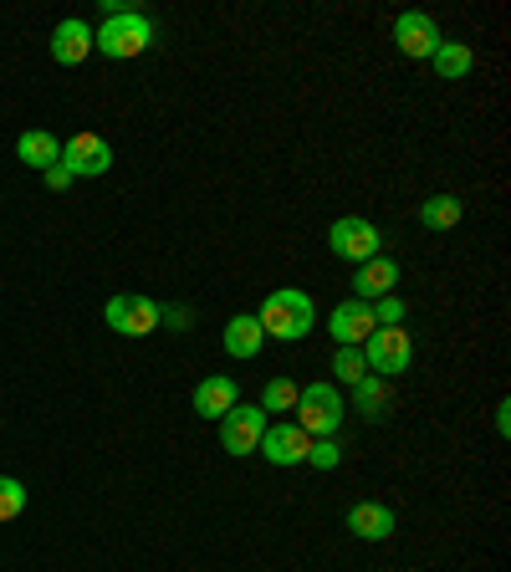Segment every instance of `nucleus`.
<instances>
[{"label": "nucleus", "mask_w": 511, "mask_h": 572, "mask_svg": "<svg viewBox=\"0 0 511 572\" xmlns=\"http://www.w3.org/2000/svg\"><path fill=\"white\" fill-rule=\"evenodd\" d=\"M46 185H52V189H67V185H72V174L62 169V164H52V169H46Z\"/></svg>", "instance_id": "obj_26"}, {"label": "nucleus", "mask_w": 511, "mask_h": 572, "mask_svg": "<svg viewBox=\"0 0 511 572\" xmlns=\"http://www.w3.org/2000/svg\"><path fill=\"white\" fill-rule=\"evenodd\" d=\"M460 215H466V205H460L456 195H435V200L419 205V226L425 230H456Z\"/></svg>", "instance_id": "obj_18"}, {"label": "nucleus", "mask_w": 511, "mask_h": 572, "mask_svg": "<svg viewBox=\"0 0 511 572\" xmlns=\"http://www.w3.org/2000/svg\"><path fill=\"white\" fill-rule=\"evenodd\" d=\"M261 343H267V333H261V322L255 318H230L226 322V353L230 358H255Z\"/></svg>", "instance_id": "obj_17"}, {"label": "nucleus", "mask_w": 511, "mask_h": 572, "mask_svg": "<svg viewBox=\"0 0 511 572\" xmlns=\"http://www.w3.org/2000/svg\"><path fill=\"white\" fill-rule=\"evenodd\" d=\"M255 450L267 455L271 466H307V450H312V435L307 429H296V425H282V419H277V425H267V435H261V445H255Z\"/></svg>", "instance_id": "obj_9"}, {"label": "nucleus", "mask_w": 511, "mask_h": 572, "mask_svg": "<svg viewBox=\"0 0 511 572\" xmlns=\"http://www.w3.org/2000/svg\"><path fill=\"white\" fill-rule=\"evenodd\" d=\"M435 72H440L445 82H456V77H466V72H471V46H460V41H440V46H435Z\"/></svg>", "instance_id": "obj_19"}, {"label": "nucleus", "mask_w": 511, "mask_h": 572, "mask_svg": "<svg viewBox=\"0 0 511 572\" xmlns=\"http://www.w3.org/2000/svg\"><path fill=\"white\" fill-rule=\"evenodd\" d=\"M327 246H333V256H343V261H353V267H364V261H374L378 256V226L374 220H358V215H348V220H337L333 236H327Z\"/></svg>", "instance_id": "obj_7"}, {"label": "nucleus", "mask_w": 511, "mask_h": 572, "mask_svg": "<svg viewBox=\"0 0 511 572\" xmlns=\"http://www.w3.org/2000/svg\"><path fill=\"white\" fill-rule=\"evenodd\" d=\"M62 169L72 174V179H97V174L113 169V148L103 134H72L67 144H62Z\"/></svg>", "instance_id": "obj_6"}, {"label": "nucleus", "mask_w": 511, "mask_h": 572, "mask_svg": "<svg viewBox=\"0 0 511 572\" xmlns=\"http://www.w3.org/2000/svg\"><path fill=\"white\" fill-rule=\"evenodd\" d=\"M312 297L307 292H271L267 302H261V312H255V322H261V333L277 337V343H302V337L312 333Z\"/></svg>", "instance_id": "obj_1"}, {"label": "nucleus", "mask_w": 511, "mask_h": 572, "mask_svg": "<svg viewBox=\"0 0 511 572\" xmlns=\"http://www.w3.org/2000/svg\"><path fill=\"white\" fill-rule=\"evenodd\" d=\"M27 511V486L15 476H0V521H15Z\"/></svg>", "instance_id": "obj_22"}, {"label": "nucleus", "mask_w": 511, "mask_h": 572, "mask_svg": "<svg viewBox=\"0 0 511 572\" xmlns=\"http://www.w3.org/2000/svg\"><path fill=\"white\" fill-rule=\"evenodd\" d=\"M261 414H282V409H296V384H286V378H271L267 388H261V404H255Z\"/></svg>", "instance_id": "obj_20"}, {"label": "nucleus", "mask_w": 511, "mask_h": 572, "mask_svg": "<svg viewBox=\"0 0 511 572\" xmlns=\"http://www.w3.org/2000/svg\"><path fill=\"white\" fill-rule=\"evenodd\" d=\"M353 399H358V409H364L368 419H378V414L389 409V399H384V384H378L374 373H368V378H358V384H353Z\"/></svg>", "instance_id": "obj_21"}, {"label": "nucleus", "mask_w": 511, "mask_h": 572, "mask_svg": "<svg viewBox=\"0 0 511 572\" xmlns=\"http://www.w3.org/2000/svg\"><path fill=\"white\" fill-rule=\"evenodd\" d=\"M159 318H164L159 306L148 302V297H138V292H123L103 306V322H108L118 337H148L154 327H159Z\"/></svg>", "instance_id": "obj_5"}, {"label": "nucleus", "mask_w": 511, "mask_h": 572, "mask_svg": "<svg viewBox=\"0 0 511 572\" xmlns=\"http://www.w3.org/2000/svg\"><path fill=\"white\" fill-rule=\"evenodd\" d=\"M236 384H230L226 373H210V378H200V388H195V414L200 419H226L230 409H236Z\"/></svg>", "instance_id": "obj_14"}, {"label": "nucleus", "mask_w": 511, "mask_h": 572, "mask_svg": "<svg viewBox=\"0 0 511 572\" xmlns=\"http://www.w3.org/2000/svg\"><path fill=\"white\" fill-rule=\"evenodd\" d=\"M333 373H337V384H358V378H368V363H364V353H358V347H337Z\"/></svg>", "instance_id": "obj_23"}, {"label": "nucleus", "mask_w": 511, "mask_h": 572, "mask_svg": "<svg viewBox=\"0 0 511 572\" xmlns=\"http://www.w3.org/2000/svg\"><path fill=\"white\" fill-rule=\"evenodd\" d=\"M87 52H93V27H87V21H77V15L56 21V31H52V62H62V67H77V62H87Z\"/></svg>", "instance_id": "obj_12"}, {"label": "nucleus", "mask_w": 511, "mask_h": 572, "mask_svg": "<svg viewBox=\"0 0 511 572\" xmlns=\"http://www.w3.org/2000/svg\"><path fill=\"white\" fill-rule=\"evenodd\" d=\"M364 363L374 378H399L415 363V337L404 333V327H374L364 343Z\"/></svg>", "instance_id": "obj_4"}, {"label": "nucleus", "mask_w": 511, "mask_h": 572, "mask_svg": "<svg viewBox=\"0 0 511 572\" xmlns=\"http://www.w3.org/2000/svg\"><path fill=\"white\" fill-rule=\"evenodd\" d=\"M337 460H343V450H337L333 439H312L307 466H317V470H337Z\"/></svg>", "instance_id": "obj_25"}, {"label": "nucleus", "mask_w": 511, "mask_h": 572, "mask_svg": "<svg viewBox=\"0 0 511 572\" xmlns=\"http://www.w3.org/2000/svg\"><path fill=\"white\" fill-rule=\"evenodd\" d=\"M394 41H399L404 56H415V62H425V56H435V46H440V27H435L430 15L419 11H404L399 21H394Z\"/></svg>", "instance_id": "obj_11"}, {"label": "nucleus", "mask_w": 511, "mask_h": 572, "mask_svg": "<svg viewBox=\"0 0 511 572\" xmlns=\"http://www.w3.org/2000/svg\"><path fill=\"white\" fill-rule=\"evenodd\" d=\"M404 312H409V306H404L399 297H378V306H374V327H404Z\"/></svg>", "instance_id": "obj_24"}, {"label": "nucleus", "mask_w": 511, "mask_h": 572, "mask_svg": "<svg viewBox=\"0 0 511 572\" xmlns=\"http://www.w3.org/2000/svg\"><path fill=\"white\" fill-rule=\"evenodd\" d=\"M353 287H358V302H378V297H394V287H399V267H394L389 256H374V261H364V267L353 271Z\"/></svg>", "instance_id": "obj_13"}, {"label": "nucleus", "mask_w": 511, "mask_h": 572, "mask_svg": "<svg viewBox=\"0 0 511 572\" xmlns=\"http://www.w3.org/2000/svg\"><path fill=\"white\" fill-rule=\"evenodd\" d=\"M348 532L364 537V542H384V537H394V511L378 501H358L348 511Z\"/></svg>", "instance_id": "obj_15"}, {"label": "nucleus", "mask_w": 511, "mask_h": 572, "mask_svg": "<svg viewBox=\"0 0 511 572\" xmlns=\"http://www.w3.org/2000/svg\"><path fill=\"white\" fill-rule=\"evenodd\" d=\"M15 159L46 174L52 164H62V144H56L46 128H36V134H21V138H15Z\"/></svg>", "instance_id": "obj_16"}, {"label": "nucleus", "mask_w": 511, "mask_h": 572, "mask_svg": "<svg viewBox=\"0 0 511 572\" xmlns=\"http://www.w3.org/2000/svg\"><path fill=\"white\" fill-rule=\"evenodd\" d=\"M296 429H307L312 439H333L337 425H343V394L333 384H307L296 388Z\"/></svg>", "instance_id": "obj_3"}, {"label": "nucleus", "mask_w": 511, "mask_h": 572, "mask_svg": "<svg viewBox=\"0 0 511 572\" xmlns=\"http://www.w3.org/2000/svg\"><path fill=\"white\" fill-rule=\"evenodd\" d=\"M261 435H267V414L255 409V404H236V409L220 419V445H226L236 460H241V455H255Z\"/></svg>", "instance_id": "obj_8"}, {"label": "nucleus", "mask_w": 511, "mask_h": 572, "mask_svg": "<svg viewBox=\"0 0 511 572\" xmlns=\"http://www.w3.org/2000/svg\"><path fill=\"white\" fill-rule=\"evenodd\" d=\"M148 41H154V27H148V15L138 11H118L103 21V31H93V52L113 56V62H128V56L148 52Z\"/></svg>", "instance_id": "obj_2"}, {"label": "nucleus", "mask_w": 511, "mask_h": 572, "mask_svg": "<svg viewBox=\"0 0 511 572\" xmlns=\"http://www.w3.org/2000/svg\"><path fill=\"white\" fill-rule=\"evenodd\" d=\"M327 333L337 337V347H358V343H368V333H374V306L358 302V297L337 302V306H333V318H327Z\"/></svg>", "instance_id": "obj_10"}]
</instances>
